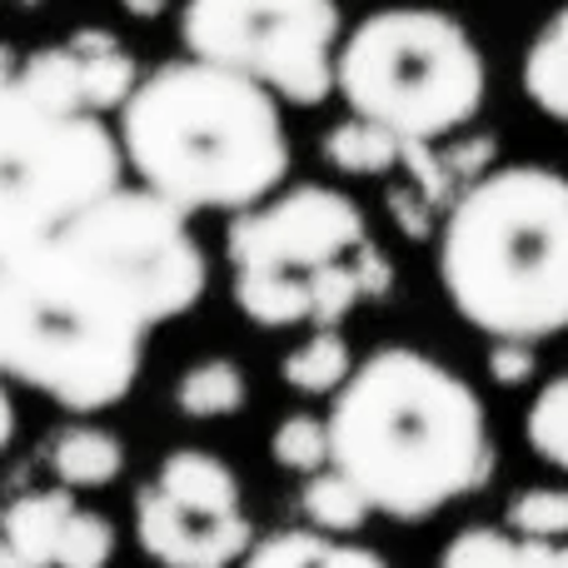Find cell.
Wrapping results in <instances>:
<instances>
[{"label":"cell","instance_id":"35","mask_svg":"<svg viewBox=\"0 0 568 568\" xmlns=\"http://www.w3.org/2000/svg\"><path fill=\"white\" fill-rule=\"evenodd\" d=\"M20 6H40V0H20Z\"/></svg>","mask_w":568,"mask_h":568},{"label":"cell","instance_id":"10","mask_svg":"<svg viewBox=\"0 0 568 568\" xmlns=\"http://www.w3.org/2000/svg\"><path fill=\"white\" fill-rule=\"evenodd\" d=\"M65 45H70V55H75L80 105L95 110V115H110V110L120 115V105H125L140 85L135 55L120 45V36H110V30H100V26H85V30H75V36H65Z\"/></svg>","mask_w":568,"mask_h":568},{"label":"cell","instance_id":"34","mask_svg":"<svg viewBox=\"0 0 568 568\" xmlns=\"http://www.w3.org/2000/svg\"><path fill=\"white\" fill-rule=\"evenodd\" d=\"M0 568H26V559H20L16 549H10V539L0 534Z\"/></svg>","mask_w":568,"mask_h":568},{"label":"cell","instance_id":"16","mask_svg":"<svg viewBox=\"0 0 568 568\" xmlns=\"http://www.w3.org/2000/svg\"><path fill=\"white\" fill-rule=\"evenodd\" d=\"M235 304L245 320L265 329H290L314 314L310 275H265V270H235Z\"/></svg>","mask_w":568,"mask_h":568},{"label":"cell","instance_id":"13","mask_svg":"<svg viewBox=\"0 0 568 568\" xmlns=\"http://www.w3.org/2000/svg\"><path fill=\"white\" fill-rule=\"evenodd\" d=\"M519 80H524V95L534 100V110L568 125V6H559L534 30Z\"/></svg>","mask_w":568,"mask_h":568},{"label":"cell","instance_id":"28","mask_svg":"<svg viewBox=\"0 0 568 568\" xmlns=\"http://www.w3.org/2000/svg\"><path fill=\"white\" fill-rule=\"evenodd\" d=\"M444 165H449L454 185H469L484 170H494V135H469V140H449L444 145Z\"/></svg>","mask_w":568,"mask_h":568},{"label":"cell","instance_id":"25","mask_svg":"<svg viewBox=\"0 0 568 568\" xmlns=\"http://www.w3.org/2000/svg\"><path fill=\"white\" fill-rule=\"evenodd\" d=\"M310 300H314L310 324H320V329H334L339 320H349V310L364 300L354 260H329V265L310 270Z\"/></svg>","mask_w":568,"mask_h":568},{"label":"cell","instance_id":"29","mask_svg":"<svg viewBox=\"0 0 568 568\" xmlns=\"http://www.w3.org/2000/svg\"><path fill=\"white\" fill-rule=\"evenodd\" d=\"M354 270H359V284H364V300H384V294L394 290V270H389V260L374 250V240H364L359 250H354Z\"/></svg>","mask_w":568,"mask_h":568},{"label":"cell","instance_id":"5","mask_svg":"<svg viewBox=\"0 0 568 568\" xmlns=\"http://www.w3.org/2000/svg\"><path fill=\"white\" fill-rule=\"evenodd\" d=\"M334 95L399 140L459 135L489 95V65L459 16L434 6H384L344 36Z\"/></svg>","mask_w":568,"mask_h":568},{"label":"cell","instance_id":"12","mask_svg":"<svg viewBox=\"0 0 568 568\" xmlns=\"http://www.w3.org/2000/svg\"><path fill=\"white\" fill-rule=\"evenodd\" d=\"M70 514H75V499H70L65 484L60 489H40V494H20L6 509V519H0V534L26 559V568H55L60 529H65Z\"/></svg>","mask_w":568,"mask_h":568},{"label":"cell","instance_id":"15","mask_svg":"<svg viewBox=\"0 0 568 568\" xmlns=\"http://www.w3.org/2000/svg\"><path fill=\"white\" fill-rule=\"evenodd\" d=\"M324 160L339 175H389L404 165V140L379 120H364L349 110V120L324 130Z\"/></svg>","mask_w":568,"mask_h":568},{"label":"cell","instance_id":"27","mask_svg":"<svg viewBox=\"0 0 568 568\" xmlns=\"http://www.w3.org/2000/svg\"><path fill=\"white\" fill-rule=\"evenodd\" d=\"M384 205H389V215L399 220V230H404L409 240H429V230H434V220H429V215H434V200L424 195L414 180H409V185H389Z\"/></svg>","mask_w":568,"mask_h":568},{"label":"cell","instance_id":"33","mask_svg":"<svg viewBox=\"0 0 568 568\" xmlns=\"http://www.w3.org/2000/svg\"><path fill=\"white\" fill-rule=\"evenodd\" d=\"M16 70H20V55L6 45V40H0V85H6V80L16 75Z\"/></svg>","mask_w":568,"mask_h":568},{"label":"cell","instance_id":"1","mask_svg":"<svg viewBox=\"0 0 568 568\" xmlns=\"http://www.w3.org/2000/svg\"><path fill=\"white\" fill-rule=\"evenodd\" d=\"M205 284L185 210L150 185H115L0 260V374L70 414H100L135 389L145 334L195 310Z\"/></svg>","mask_w":568,"mask_h":568},{"label":"cell","instance_id":"26","mask_svg":"<svg viewBox=\"0 0 568 568\" xmlns=\"http://www.w3.org/2000/svg\"><path fill=\"white\" fill-rule=\"evenodd\" d=\"M484 364H489V379L504 384V389H524L539 374V354H534L529 339H494Z\"/></svg>","mask_w":568,"mask_h":568},{"label":"cell","instance_id":"19","mask_svg":"<svg viewBox=\"0 0 568 568\" xmlns=\"http://www.w3.org/2000/svg\"><path fill=\"white\" fill-rule=\"evenodd\" d=\"M300 504H304V519L324 534H359L374 514V504L364 499V489L349 479V474L334 469V464L320 474H304Z\"/></svg>","mask_w":568,"mask_h":568},{"label":"cell","instance_id":"20","mask_svg":"<svg viewBox=\"0 0 568 568\" xmlns=\"http://www.w3.org/2000/svg\"><path fill=\"white\" fill-rule=\"evenodd\" d=\"M524 439L544 464L568 474V369L554 374L539 394H534L529 414H524Z\"/></svg>","mask_w":568,"mask_h":568},{"label":"cell","instance_id":"32","mask_svg":"<svg viewBox=\"0 0 568 568\" xmlns=\"http://www.w3.org/2000/svg\"><path fill=\"white\" fill-rule=\"evenodd\" d=\"M120 6H125V10H130V16L150 20V16H160V10H165V0H120Z\"/></svg>","mask_w":568,"mask_h":568},{"label":"cell","instance_id":"18","mask_svg":"<svg viewBox=\"0 0 568 568\" xmlns=\"http://www.w3.org/2000/svg\"><path fill=\"white\" fill-rule=\"evenodd\" d=\"M354 354H349V339L339 329H314L300 349L284 354V384L294 394H310V399H324V394H339V384L354 374Z\"/></svg>","mask_w":568,"mask_h":568},{"label":"cell","instance_id":"22","mask_svg":"<svg viewBox=\"0 0 568 568\" xmlns=\"http://www.w3.org/2000/svg\"><path fill=\"white\" fill-rule=\"evenodd\" d=\"M439 568H529L524 564V539L504 524H469L459 529L439 554Z\"/></svg>","mask_w":568,"mask_h":568},{"label":"cell","instance_id":"23","mask_svg":"<svg viewBox=\"0 0 568 568\" xmlns=\"http://www.w3.org/2000/svg\"><path fill=\"white\" fill-rule=\"evenodd\" d=\"M504 524L514 534H524V539H568V489H559V484L519 489L509 499Z\"/></svg>","mask_w":568,"mask_h":568},{"label":"cell","instance_id":"21","mask_svg":"<svg viewBox=\"0 0 568 568\" xmlns=\"http://www.w3.org/2000/svg\"><path fill=\"white\" fill-rule=\"evenodd\" d=\"M270 454H275V464L290 474L329 469L334 464L329 414H324V419H314V414H290V419H280V429L270 434Z\"/></svg>","mask_w":568,"mask_h":568},{"label":"cell","instance_id":"9","mask_svg":"<svg viewBox=\"0 0 568 568\" xmlns=\"http://www.w3.org/2000/svg\"><path fill=\"white\" fill-rule=\"evenodd\" d=\"M369 240L364 210L334 185H290L240 210L225 230V255L235 270L310 275L329 260H349Z\"/></svg>","mask_w":568,"mask_h":568},{"label":"cell","instance_id":"6","mask_svg":"<svg viewBox=\"0 0 568 568\" xmlns=\"http://www.w3.org/2000/svg\"><path fill=\"white\" fill-rule=\"evenodd\" d=\"M125 185V150L105 115L45 95L26 75L0 85V260L50 240Z\"/></svg>","mask_w":568,"mask_h":568},{"label":"cell","instance_id":"7","mask_svg":"<svg viewBox=\"0 0 568 568\" xmlns=\"http://www.w3.org/2000/svg\"><path fill=\"white\" fill-rule=\"evenodd\" d=\"M180 40L270 85L290 105H324L344 45L339 0H185Z\"/></svg>","mask_w":568,"mask_h":568},{"label":"cell","instance_id":"30","mask_svg":"<svg viewBox=\"0 0 568 568\" xmlns=\"http://www.w3.org/2000/svg\"><path fill=\"white\" fill-rule=\"evenodd\" d=\"M524 564L529 568H568V539H524Z\"/></svg>","mask_w":568,"mask_h":568},{"label":"cell","instance_id":"2","mask_svg":"<svg viewBox=\"0 0 568 568\" xmlns=\"http://www.w3.org/2000/svg\"><path fill=\"white\" fill-rule=\"evenodd\" d=\"M334 469L399 524L434 519L494 474L484 399L464 374L409 344L354 364L329 404Z\"/></svg>","mask_w":568,"mask_h":568},{"label":"cell","instance_id":"8","mask_svg":"<svg viewBox=\"0 0 568 568\" xmlns=\"http://www.w3.org/2000/svg\"><path fill=\"white\" fill-rule=\"evenodd\" d=\"M140 554L160 568H230L255 549L240 479L220 454L175 449L135 494Z\"/></svg>","mask_w":568,"mask_h":568},{"label":"cell","instance_id":"14","mask_svg":"<svg viewBox=\"0 0 568 568\" xmlns=\"http://www.w3.org/2000/svg\"><path fill=\"white\" fill-rule=\"evenodd\" d=\"M50 469L65 489H105L125 474V444L100 424H70L50 449Z\"/></svg>","mask_w":568,"mask_h":568},{"label":"cell","instance_id":"31","mask_svg":"<svg viewBox=\"0 0 568 568\" xmlns=\"http://www.w3.org/2000/svg\"><path fill=\"white\" fill-rule=\"evenodd\" d=\"M16 439V404H10V394H6V384H0V449Z\"/></svg>","mask_w":568,"mask_h":568},{"label":"cell","instance_id":"11","mask_svg":"<svg viewBox=\"0 0 568 568\" xmlns=\"http://www.w3.org/2000/svg\"><path fill=\"white\" fill-rule=\"evenodd\" d=\"M240 568H389L374 549L349 544L324 529H280L270 539H255V549L240 559Z\"/></svg>","mask_w":568,"mask_h":568},{"label":"cell","instance_id":"17","mask_svg":"<svg viewBox=\"0 0 568 568\" xmlns=\"http://www.w3.org/2000/svg\"><path fill=\"white\" fill-rule=\"evenodd\" d=\"M245 399L250 379L235 359H200L175 384V404L185 419H225V414L245 409Z\"/></svg>","mask_w":568,"mask_h":568},{"label":"cell","instance_id":"24","mask_svg":"<svg viewBox=\"0 0 568 568\" xmlns=\"http://www.w3.org/2000/svg\"><path fill=\"white\" fill-rule=\"evenodd\" d=\"M115 559V529L110 519H100L95 509H80L65 519L60 529V554H55V568H110Z\"/></svg>","mask_w":568,"mask_h":568},{"label":"cell","instance_id":"4","mask_svg":"<svg viewBox=\"0 0 568 568\" xmlns=\"http://www.w3.org/2000/svg\"><path fill=\"white\" fill-rule=\"evenodd\" d=\"M439 284L454 314L489 339L568 329V175L494 165L454 195L439 225Z\"/></svg>","mask_w":568,"mask_h":568},{"label":"cell","instance_id":"3","mask_svg":"<svg viewBox=\"0 0 568 568\" xmlns=\"http://www.w3.org/2000/svg\"><path fill=\"white\" fill-rule=\"evenodd\" d=\"M115 135L130 175L185 215H240L290 180L280 95L205 55L140 75L135 95L120 105Z\"/></svg>","mask_w":568,"mask_h":568}]
</instances>
